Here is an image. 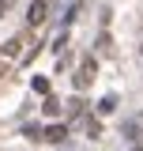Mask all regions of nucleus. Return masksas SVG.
Returning a JSON list of instances; mask_svg holds the SVG:
<instances>
[{"label": "nucleus", "instance_id": "5", "mask_svg": "<svg viewBox=\"0 0 143 151\" xmlns=\"http://www.w3.org/2000/svg\"><path fill=\"white\" fill-rule=\"evenodd\" d=\"M139 125H143V113H139Z\"/></svg>", "mask_w": 143, "mask_h": 151}, {"label": "nucleus", "instance_id": "2", "mask_svg": "<svg viewBox=\"0 0 143 151\" xmlns=\"http://www.w3.org/2000/svg\"><path fill=\"white\" fill-rule=\"evenodd\" d=\"M19 45H23L19 38H15V42H8V45H4V57H15V53H19Z\"/></svg>", "mask_w": 143, "mask_h": 151}, {"label": "nucleus", "instance_id": "3", "mask_svg": "<svg viewBox=\"0 0 143 151\" xmlns=\"http://www.w3.org/2000/svg\"><path fill=\"white\" fill-rule=\"evenodd\" d=\"M45 140H64V129H60V125H56V129H49V132H45Z\"/></svg>", "mask_w": 143, "mask_h": 151}, {"label": "nucleus", "instance_id": "4", "mask_svg": "<svg viewBox=\"0 0 143 151\" xmlns=\"http://www.w3.org/2000/svg\"><path fill=\"white\" fill-rule=\"evenodd\" d=\"M132 151H143V144H136V147H132Z\"/></svg>", "mask_w": 143, "mask_h": 151}, {"label": "nucleus", "instance_id": "1", "mask_svg": "<svg viewBox=\"0 0 143 151\" xmlns=\"http://www.w3.org/2000/svg\"><path fill=\"white\" fill-rule=\"evenodd\" d=\"M41 15H45V0H38L34 8H30V23H38V19H41Z\"/></svg>", "mask_w": 143, "mask_h": 151}]
</instances>
